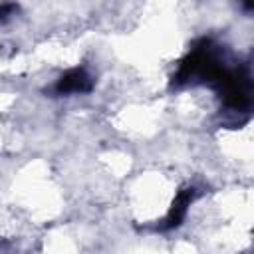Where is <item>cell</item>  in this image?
<instances>
[{"label":"cell","instance_id":"cell-1","mask_svg":"<svg viewBox=\"0 0 254 254\" xmlns=\"http://www.w3.org/2000/svg\"><path fill=\"white\" fill-rule=\"evenodd\" d=\"M60 91H83L87 89V75L83 71H71L60 81Z\"/></svg>","mask_w":254,"mask_h":254}]
</instances>
